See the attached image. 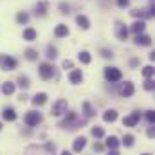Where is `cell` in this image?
I'll return each instance as SVG.
<instances>
[{
	"instance_id": "836d02e7",
	"label": "cell",
	"mask_w": 155,
	"mask_h": 155,
	"mask_svg": "<svg viewBox=\"0 0 155 155\" xmlns=\"http://www.w3.org/2000/svg\"><path fill=\"white\" fill-rule=\"evenodd\" d=\"M153 87H155L153 79H152V78H146V81H144V88H146V90H153Z\"/></svg>"
},
{
	"instance_id": "7a4b0ae2",
	"label": "cell",
	"mask_w": 155,
	"mask_h": 155,
	"mask_svg": "<svg viewBox=\"0 0 155 155\" xmlns=\"http://www.w3.org/2000/svg\"><path fill=\"white\" fill-rule=\"evenodd\" d=\"M79 124H83V121H79V119H78L76 112H69L67 117L60 123V126H61V128H69V130H76V128H79Z\"/></svg>"
},
{
	"instance_id": "ab89813d",
	"label": "cell",
	"mask_w": 155,
	"mask_h": 155,
	"mask_svg": "<svg viewBox=\"0 0 155 155\" xmlns=\"http://www.w3.org/2000/svg\"><path fill=\"white\" fill-rule=\"evenodd\" d=\"M103 150V144L101 143H94V152H101Z\"/></svg>"
},
{
	"instance_id": "5b68a950",
	"label": "cell",
	"mask_w": 155,
	"mask_h": 155,
	"mask_svg": "<svg viewBox=\"0 0 155 155\" xmlns=\"http://www.w3.org/2000/svg\"><path fill=\"white\" fill-rule=\"evenodd\" d=\"M67 108H69V103H67V99H58L54 105H52V108H51V114L52 116H61V114H65L67 112Z\"/></svg>"
},
{
	"instance_id": "ac0fdd59",
	"label": "cell",
	"mask_w": 155,
	"mask_h": 155,
	"mask_svg": "<svg viewBox=\"0 0 155 155\" xmlns=\"http://www.w3.org/2000/svg\"><path fill=\"white\" fill-rule=\"evenodd\" d=\"M76 24L79 25V29H88L90 27V20L85 15H78L76 16Z\"/></svg>"
},
{
	"instance_id": "2e32d148",
	"label": "cell",
	"mask_w": 155,
	"mask_h": 155,
	"mask_svg": "<svg viewBox=\"0 0 155 155\" xmlns=\"http://www.w3.org/2000/svg\"><path fill=\"white\" fill-rule=\"evenodd\" d=\"M22 36H24L25 41H35L36 36H38V33H36L33 27H27V29H24V35H22Z\"/></svg>"
},
{
	"instance_id": "4316f807",
	"label": "cell",
	"mask_w": 155,
	"mask_h": 155,
	"mask_svg": "<svg viewBox=\"0 0 155 155\" xmlns=\"http://www.w3.org/2000/svg\"><path fill=\"white\" fill-rule=\"evenodd\" d=\"M92 135L96 137V139H101V137H105V130L101 128V126H92Z\"/></svg>"
},
{
	"instance_id": "cb8c5ba5",
	"label": "cell",
	"mask_w": 155,
	"mask_h": 155,
	"mask_svg": "<svg viewBox=\"0 0 155 155\" xmlns=\"http://www.w3.org/2000/svg\"><path fill=\"white\" fill-rule=\"evenodd\" d=\"M103 119H105L107 123H114L117 119V112L116 110H107V112L103 114Z\"/></svg>"
},
{
	"instance_id": "1f68e13d",
	"label": "cell",
	"mask_w": 155,
	"mask_h": 155,
	"mask_svg": "<svg viewBox=\"0 0 155 155\" xmlns=\"http://www.w3.org/2000/svg\"><path fill=\"white\" fill-rule=\"evenodd\" d=\"M132 16H135V18H146L148 13H146L144 9H134V11H132Z\"/></svg>"
},
{
	"instance_id": "83f0119b",
	"label": "cell",
	"mask_w": 155,
	"mask_h": 155,
	"mask_svg": "<svg viewBox=\"0 0 155 155\" xmlns=\"http://www.w3.org/2000/svg\"><path fill=\"white\" fill-rule=\"evenodd\" d=\"M49 60H56V56H58V51H56V47H52V45H47V54H45Z\"/></svg>"
},
{
	"instance_id": "ffe728a7",
	"label": "cell",
	"mask_w": 155,
	"mask_h": 155,
	"mask_svg": "<svg viewBox=\"0 0 155 155\" xmlns=\"http://www.w3.org/2000/svg\"><path fill=\"white\" fill-rule=\"evenodd\" d=\"M15 83H11V81H5L4 83V87H2V92L5 94V96H11V94H15Z\"/></svg>"
},
{
	"instance_id": "b9f144b4",
	"label": "cell",
	"mask_w": 155,
	"mask_h": 155,
	"mask_svg": "<svg viewBox=\"0 0 155 155\" xmlns=\"http://www.w3.org/2000/svg\"><path fill=\"white\" fill-rule=\"evenodd\" d=\"M137 63H139V60H137V58H135V60H132V61H130V65H132V67H135V65H137Z\"/></svg>"
},
{
	"instance_id": "7c38bea8",
	"label": "cell",
	"mask_w": 155,
	"mask_h": 155,
	"mask_svg": "<svg viewBox=\"0 0 155 155\" xmlns=\"http://www.w3.org/2000/svg\"><path fill=\"white\" fill-rule=\"evenodd\" d=\"M116 35H117V38L123 40V41L128 38V29H126L121 22H117V24H116Z\"/></svg>"
},
{
	"instance_id": "484cf974",
	"label": "cell",
	"mask_w": 155,
	"mask_h": 155,
	"mask_svg": "<svg viewBox=\"0 0 155 155\" xmlns=\"http://www.w3.org/2000/svg\"><path fill=\"white\" fill-rule=\"evenodd\" d=\"M25 58L27 60H31V61H35V60H38V51H35V49H25Z\"/></svg>"
},
{
	"instance_id": "8fae6325",
	"label": "cell",
	"mask_w": 155,
	"mask_h": 155,
	"mask_svg": "<svg viewBox=\"0 0 155 155\" xmlns=\"http://www.w3.org/2000/svg\"><path fill=\"white\" fill-rule=\"evenodd\" d=\"M144 29H146L144 20H137V22H134V24L130 25V31H132V33H135V35H143V33H144Z\"/></svg>"
},
{
	"instance_id": "277c9868",
	"label": "cell",
	"mask_w": 155,
	"mask_h": 155,
	"mask_svg": "<svg viewBox=\"0 0 155 155\" xmlns=\"http://www.w3.org/2000/svg\"><path fill=\"white\" fill-rule=\"evenodd\" d=\"M24 121H25V124H27V126L35 128V126H38L40 121H41V114L36 112V110H31V112H27V114L24 116Z\"/></svg>"
},
{
	"instance_id": "4dcf8cb0",
	"label": "cell",
	"mask_w": 155,
	"mask_h": 155,
	"mask_svg": "<svg viewBox=\"0 0 155 155\" xmlns=\"http://www.w3.org/2000/svg\"><path fill=\"white\" fill-rule=\"evenodd\" d=\"M29 85H31V83H29V78L27 76H20L18 78V87H20V88H27Z\"/></svg>"
},
{
	"instance_id": "d6986e66",
	"label": "cell",
	"mask_w": 155,
	"mask_h": 155,
	"mask_svg": "<svg viewBox=\"0 0 155 155\" xmlns=\"http://www.w3.org/2000/svg\"><path fill=\"white\" fill-rule=\"evenodd\" d=\"M135 45H150L152 43V38L148 35H135Z\"/></svg>"
},
{
	"instance_id": "44dd1931",
	"label": "cell",
	"mask_w": 155,
	"mask_h": 155,
	"mask_svg": "<svg viewBox=\"0 0 155 155\" xmlns=\"http://www.w3.org/2000/svg\"><path fill=\"white\" fill-rule=\"evenodd\" d=\"M105 144H107V146H108L110 150H116L117 146H119V139H117L116 135H110V137H107Z\"/></svg>"
},
{
	"instance_id": "6da1fadb",
	"label": "cell",
	"mask_w": 155,
	"mask_h": 155,
	"mask_svg": "<svg viewBox=\"0 0 155 155\" xmlns=\"http://www.w3.org/2000/svg\"><path fill=\"white\" fill-rule=\"evenodd\" d=\"M25 155H54V144L52 143H47L45 146L31 144L25 148Z\"/></svg>"
},
{
	"instance_id": "9a60e30c",
	"label": "cell",
	"mask_w": 155,
	"mask_h": 155,
	"mask_svg": "<svg viewBox=\"0 0 155 155\" xmlns=\"http://www.w3.org/2000/svg\"><path fill=\"white\" fill-rule=\"evenodd\" d=\"M31 101H33V105H35V107H41V105L47 101V94H45V92H38V94H35V96H33V99H31Z\"/></svg>"
},
{
	"instance_id": "8d00e7d4",
	"label": "cell",
	"mask_w": 155,
	"mask_h": 155,
	"mask_svg": "<svg viewBox=\"0 0 155 155\" xmlns=\"http://www.w3.org/2000/svg\"><path fill=\"white\" fill-rule=\"evenodd\" d=\"M146 119H148V123H150V124H153V123H155V114H153V110H148V112H146Z\"/></svg>"
},
{
	"instance_id": "3957f363",
	"label": "cell",
	"mask_w": 155,
	"mask_h": 155,
	"mask_svg": "<svg viewBox=\"0 0 155 155\" xmlns=\"http://www.w3.org/2000/svg\"><path fill=\"white\" fill-rule=\"evenodd\" d=\"M18 67L16 58L9 56V54H0V69L2 71H15Z\"/></svg>"
},
{
	"instance_id": "ba28073f",
	"label": "cell",
	"mask_w": 155,
	"mask_h": 155,
	"mask_svg": "<svg viewBox=\"0 0 155 155\" xmlns=\"http://www.w3.org/2000/svg\"><path fill=\"white\" fill-rule=\"evenodd\" d=\"M139 119H141V112H139V110H135L132 116H128V117H124V119H123V124H124V126H128V128H134V126H137Z\"/></svg>"
},
{
	"instance_id": "7bdbcfd3",
	"label": "cell",
	"mask_w": 155,
	"mask_h": 155,
	"mask_svg": "<svg viewBox=\"0 0 155 155\" xmlns=\"http://www.w3.org/2000/svg\"><path fill=\"white\" fill-rule=\"evenodd\" d=\"M108 155H119V152H117V150H110V152H108Z\"/></svg>"
},
{
	"instance_id": "9c48e42d",
	"label": "cell",
	"mask_w": 155,
	"mask_h": 155,
	"mask_svg": "<svg viewBox=\"0 0 155 155\" xmlns=\"http://www.w3.org/2000/svg\"><path fill=\"white\" fill-rule=\"evenodd\" d=\"M134 92H135L134 83H132V81H124L123 87H121V96H123V97H132Z\"/></svg>"
},
{
	"instance_id": "74e56055",
	"label": "cell",
	"mask_w": 155,
	"mask_h": 155,
	"mask_svg": "<svg viewBox=\"0 0 155 155\" xmlns=\"http://www.w3.org/2000/svg\"><path fill=\"white\" fill-rule=\"evenodd\" d=\"M72 65H74V63H72L71 60H65V61H63V69H72Z\"/></svg>"
},
{
	"instance_id": "4fadbf2b",
	"label": "cell",
	"mask_w": 155,
	"mask_h": 155,
	"mask_svg": "<svg viewBox=\"0 0 155 155\" xmlns=\"http://www.w3.org/2000/svg\"><path fill=\"white\" fill-rule=\"evenodd\" d=\"M54 36L56 38H63V36H69V27L65 24H58L56 29H54Z\"/></svg>"
},
{
	"instance_id": "e0dca14e",
	"label": "cell",
	"mask_w": 155,
	"mask_h": 155,
	"mask_svg": "<svg viewBox=\"0 0 155 155\" xmlns=\"http://www.w3.org/2000/svg\"><path fill=\"white\" fill-rule=\"evenodd\" d=\"M47 7H49L47 2H38V4L35 5V13H36V16H45V15H47Z\"/></svg>"
},
{
	"instance_id": "8992f818",
	"label": "cell",
	"mask_w": 155,
	"mask_h": 155,
	"mask_svg": "<svg viewBox=\"0 0 155 155\" xmlns=\"http://www.w3.org/2000/svg\"><path fill=\"white\" fill-rule=\"evenodd\" d=\"M105 78H107V81H110V83H117V81H121V71L116 69V67H107L105 69Z\"/></svg>"
},
{
	"instance_id": "60d3db41",
	"label": "cell",
	"mask_w": 155,
	"mask_h": 155,
	"mask_svg": "<svg viewBox=\"0 0 155 155\" xmlns=\"http://www.w3.org/2000/svg\"><path fill=\"white\" fill-rule=\"evenodd\" d=\"M146 134H148V137H153V135H155V130H153V124H150V128H148V132H146Z\"/></svg>"
},
{
	"instance_id": "7402d4cb",
	"label": "cell",
	"mask_w": 155,
	"mask_h": 155,
	"mask_svg": "<svg viewBox=\"0 0 155 155\" xmlns=\"http://www.w3.org/2000/svg\"><path fill=\"white\" fill-rule=\"evenodd\" d=\"M2 117H4L5 121H15V119H16V112H15L13 108H4Z\"/></svg>"
},
{
	"instance_id": "f1b7e54d",
	"label": "cell",
	"mask_w": 155,
	"mask_h": 155,
	"mask_svg": "<svg viewBox=\"0 0 155 155\" xmlns=\"http://www.w3.org/2000/svg\"><path fill=\"white\" fill-rule=\"evenodd\" d=\"M83 110H85V116H87V117H92L94 114H96V112H94V108H92V105H90L88 101H85V103H83Z\"/></svg>"
},
{
	"instance_id": "f35d334b",
	"label": "cell",
	"mask_w": 155,
	"mask_h": 155,
	"mask_svg": "<svg viewBox=\"0 0 155 155\" xmlns=\"http://www.w3.org/2000/svg\"><path fill=\"white\" fill-rule=\"evenodd\" d=\"M128 4H130V0H117V5L119 7H126Z\"/></svg>"
},
{
	"instance_id": "ee69618b",
	"label": "cell",
	"mask_w": 155,
	"mask_h": 155,
	"mask_svg": "<svg viewBox=\"0 0 155 155\" xmlns=\"http://www.w3.org/2000/svg\"><path fill=\"white\" fill-rule=\"evenodd\" d=\"M61 155H71V153H69V152H63V153H61Z\"/></svg>"
},
{
	"instance_id": "f546056e",
	"label": "cell",
	"mask_w": 155,
	"mask_h": 155,
	"mask_svg": "<svg viewBox=\"0 0 155 155\" xmlns=\"http://www.w3.org/2000/svg\"><path fill=\"white\" fill-rule=\"evenodd\" d=\"M16 22H18V24H27V22H29V15L24 13V11H20V13L16 15Z\"/></svg>"
},
{
	"instance_id": "30bf717a",
	"label": "cell",
	"mask_w": 155,
	"mask_h": 155,
	"mask_svg": "<svg viewBox=\"0 0 155 155\" xmlns=\"http://www.w3.org/2000/svg\"><path fill=\"white\" fill-rule=\"evenodd\" d=\"M69 81H71L72 85H79V83L83 81V72H81V69H74V71H71V74H69Z\"/></svg>"
},
{
	"instance_id": "d4e9b609",
	"label": "cell",
	"mask_w": 155,
	"mask_h": 155,
	"mask_svg": "<svg viewBox=\"0 0 155 155\" xmlns=\"http://www.w3.org/2000/svg\"><path fill=\"white\" fill-rule=\"evenodd\" d=\"M121 143H123L126 148H132V146H134V143H135V137H134L132 134H126V135L123 137V141H121Z\"/></svg>"
},
{
	"instance_id": "f6af8a7d",
	"label": "cell",
	"mask_w": 155,
	"mask_h": 155,
	"mask_svg": "<svg viewBox=\"0 0 155 155\" xmlns=\"http://www.w3.org/2000/svg\"><path fill=\"white\" fill-rule=\"evenodd\" d=\"M0 130H2V123H0Z\"/></svg>"
},
{
	"instance_id": "52a82bcc",
	"label": "cell",
	"mask_w": 155,
	"mask_h": 155,
	"mask_svg": "<svg viewBox=\"0 0 155 155\" xmlns=\"http://www.w3.org/2000/svg\"><path fill=\"white\" fill-rule=\"evenodd\" d=\"M38 72H40V76H41V79H51V78L54 76V67L51 63H41Z\"/></svg>"
},
{
	"instance_id": "d6a6232c",
	"label": "cell",
	"mask_w": 155,
	"mask_h": 155,
	"mask_svg": "<svg viewBox=\"0 0 155 155\" xmlns=\"http://www.w3.org/2000/svg\"><path fill=\"white\" fill-rule=\"evenodd\" d=\"M143 76L152 78V76H153V67H152V65H146V67L143 69Z\"/></svg>"
},
{
	"instance_id": "5bb4252c",
	"label": "cell",
	"mask_w": 155,
	"mask_h": 155,
	"mask_svg": "<svg viewBox=\"0 0 155 155\" xmlns=\"http://www.w3.org/2000/svg\"><path fill=\"white\" fill-rule=\"evenodd\" d=\"M85 146H87V139L81 135V137H78V139H74V144H72V150L76 152V153H79L81 150H85Z\"/></svg>"
},
{
	"instance_id": "bcb514c9",
	"label": "cell",
	"mask_w": 155,
	"mask_h": 155,
	"mask_svg": "<svg viewBox=\"0 0 155 155\" xmlns=\"http://www.w3.org/2000/svg\"><path fill=\"white\" fill-rule=\"evenodd\" d=\"M144 155H150V153H144Z\"/></svg>"
},
{
	"instance_id": "603a6c76",
	"label": "cell",
	"mask_w": 155,
	"mask_h": 155,
	"mask_svg": "<svg viewBox=\"0 0 155 155\" xmlns=\"http://www.w3.org/2000/svg\"><path fill=\"white\" fill-rule=\"evenodd\" d=\"M78 60H79V61H81L83 65H88L92 58H90V52H87V51H81V52L78 54Z\"/></svg>"
},
{
	"instance_id": "e575fe53",
	"label": "cell",
	"mask_w": 155,
	"mask_h": 155,
	"mask_svg": "<svg viewBox=\"0 0 155 155\" xmlns=\"http://www.w3.org/2000/svg\"><path fill=\"white\" fill-rule=\"evenodd\" d=\"M69 9H71V5H69V4H65V2H61V4H60V11H61L63 15H69V13H71Z\"/></svg>"
},
{
	"instance_id": "d590c367",
	"label": "cell",
	"mask_w": 155,
	"mask_h": 155,
	"mask_svg": "<svg viewBox=\"0 0 155 155\" xmlns=\"http://www.w3.org/2000/svg\"><path fill=\"white\" fill-rule=\"evenodd\" d=\"M101 56H103V58H107V60H108V58H110V60L114 58V54H112V51H110V49H101Z\"/></svg>"
}]
</instances>
